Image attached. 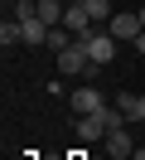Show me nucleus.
<instances>
[{
  "label": "nucleus",
  "mask_w": 145,
  "mask_h": 160,
  "mask_svg": "<svg viewBox=\"0 0 145 160\" xmlns=\"http://www.w3.org/2000/svg\"><path fill=\"white\" fill-rule=\"evenodd\" d=\"M58 58V73L63 78H77V73H92V58H87V44L77 39V44H68L63 53H53Z\"/></svg>",
  "instance_id": "nucleus-1"
},
{
  "label": "nucleus",
  "mask_w": 145,
  "mask_h": 160,
  "mask_svg": "<svg viewBox=\"0 0 145 160\" xmlns=\"http://www.w3.org/2000/svg\"><path fill=\"white\" fill-rule=\"evenodd\" d=\"M82 44H87V58H92V68H106V63L116 58V39H111V29H92Z\"/></svg>",
  "instance_id": "nucleus-2"
},
{
  "label": "nucleus",
  "mask_w": 145,
  "mask_h": 160,
  "mask_svg": "<svg viewBox=\"0 0 145 160\" xmlns=\"http://www.w3.org/2000/svg\"><path fill=\"white\" fill-rule=\"evenodd\" d=\"M106 29H111V39H140V34H145V24H140V15H135V10H116L111 15V20H106Z\"/></svg>",
  "instance_id": "nucleus-3"
},
{
  "label": "nucleus",
  "mask_w": 145,
  "mask_h": 160,
  "mask_svg": "<svg viewBox=\"0 0 145 160\" xmlns=\"http://www.w3.org/2000/svg\"><path fill=\"white\" fill-rule=\"evenodd\" d=\"M68 102H73L77 117H87V112H102V107H106V92L87 82V88H73V97H68Z\"/></svg>",
  "instance_id": "nucleus-4"
},
{
  "label": "nucleus",
  "mask_w": 145,
  "mask_h": 160,
  "mask_svg": "<svg viewBox=\"0 0 145 160\" xmlns=\"http://www.w3.org/2000/svg\"><path fill=\"white\" fill-rule=\"evenodd\" d=\"M77 141H82V146L106 141V121H102V112H87V117H77Z\"/></svg>",
  "instance_id": "nucleus-5"
},
{
  "label": "nucleus",
  "mask_w": 145,
  "mask_h": 160,
  "mask_svg": "<svg viewBox=\"0 0 145 160\" xmlns=\"http://www.w3.org/2000/svg\"><path fill=\"white\" fill-rule=\"evenodd\" d=\"M63 29H73L77 39H87V34H92V15H87V5H77V0H68V15H63Z\"/></svg>",
  "instance_id": "nucleus-6"
},
{
  "label": "nucleus",
  "mask_w": 145,
  "mask_h": 160,
  "mask_svg": "<svg viewBox=\"0 0 145 160\" xmlns=\"http://www.w3.org/2000/svg\"><path fill=\"white\" fill-rule=\"evenodd\" d=\"M116 107L126 112V121H145V92H121Z\"/></svg>",
  "instance_id": "nucleus-7"
},
{
  "label": "nucleus",
  "mask_w": 145,
  "mask_h": 160,
  "mask_svg": "<svg viewBox=\"0 0 145 160\" xmlns=\"http://www.w3.org/2000/svg\"><path fill=\"white\" fill-rule=\"evenodd\" d=\"M63 15H68V0H39V20L53 29V24H63Z\"/></svg>",
  "instance_id": "nucleus-8"
},
{
  "label": "nucleus",
  "mask_w": 145,
  "mask_h": 160,
  "mask_svg": "<svg viewBox=\"0 0 145 160\" xmlns=\"http://www.w3.org/2000/svg\"><path fill=\"white\" fill-rule=\"evenodd\" d=\"M111 155H131V131L126 126H116V131H106V141H102Z\"/></svg>",
  "instance_id": "nucleus-9"
},
{
  "label": "nucleus",
  "mask_w": 145,
  "mask_h": 160,
  "mask_svg": "<svg viewBox=\"0 0 145 160\" xmlns=\"http://www.w3.org/2000/svg\"><path fill=\"white\" fill-rule=\"evenodd\" d=\"M19 29H24V44H48V24L44 20H24Z\"/></svg>",
  "instance_id": "nucleus-10"
},
{
  "label": "nucleus",
  "mask_w": 145,
  "mask_h": 160,
  "mask_svg": "<svg viewBox=\"0 0 145 160\" xmlns=\"http://www.w3.org/2000/svg\"><path fill=\"white\" fill-rule=\"evenodd\" d=\"M0 44H5V49H10V44H24V29H19V20H5V24H0Z\"/></svg>",
  "instance_id": "nucleus-11"
},
{
  "label": "nucleus",
  "mask_w": 145,
  "mask_h": 160,
  "mask_svg": "<svg viewBox=\"0 0 145 160\" xmlns=\"http://www.w3.org/2000/svg\"><path fill=\"white\" fill-rule=\"evenodd\" d=\"M135 53H145V34H140V39H135Z\"/></svg>",
  "instance_id": "nucleus-12"
},
{
  "label": "nucleus",
  "mask_w": 145,
  "mask_h": 160,
  "mask_svg": "<svg viewBox=\"0 0 145 160\" xmlns=\"http://www.w3.org/2000/svg\"><path fill=\"white\" fill-rule=\"evenodd\" d=\"M135 15H140V24H145V5H140V10H135Z\"/></svg>",
  "instance_id": "nucleus-13"
},
{
  "label": "nucleus",
  "mask_w": 145,
  "mask_h": 160,
  "mask_svg": "<svg viewBox=\"0 0 145 160\" xmlns=\"http://www.w3.org/2000/svg\"><path fill=\"white\" fill-rule=\"evenodd\" d=\"M77 5H87V0H77Z\"/></svg>",
  "instance_id": "nucleus-14"
}]
</instances>
